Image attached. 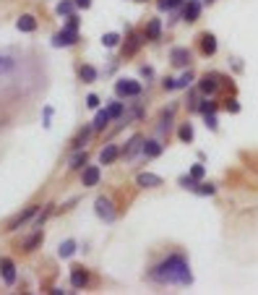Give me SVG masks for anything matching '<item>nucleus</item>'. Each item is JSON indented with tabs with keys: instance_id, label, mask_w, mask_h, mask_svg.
Returning <instances> with one entry per match:
<instances>
[{
	"instance_id": "34",
	"label": "nucleus",
	"mask_w": 258,
	"mask_h": 295,
	"mask_svg": "<svg viewBox=\"0 0 258 295\" xmlns=\"http://www.w3.org/2000/svg\"><path fill=\"white\" fill-rule=\"evenodd\" d=\"M196 193H201V196H214V193H217V186H211V183H198V186H196Z\"/></svg>"
},
{
	"instance_id": "10",
	"label": "nucleus",
	"mask_w": 258,
	"mask_h": 295,
	"mask_svg": "<svg viewBox=\"0 0 258 295\" xmlns=\"http://www.w3.org/2000/svg\"><path fill=\"white\" fill-rule=\"evenodd\" d=\"M169 63L178 65V68H188V63H190V50H188V47H172V50H169Z\"/></svg>"
},
{
	"instance_id": "14",
	"label": "nucleus",
	"mask_w": 258,
	"mask_h": 295,
	"mask_svg": "<svg viewBox=\"0 0 258 295\" xmlns=\"http://www.w3.org/2000/svg\"><path fill=\"white\" fill-rule=\"evenodd\" d=\"M198 44H201V53L204 55H214V53H217V37H214L211 32H204L198 37Z\"/></svg>"
},
{
	"instance_id": "9",
	"label": "nucleus",
	"mask_w": 258,
	"mask_h": 295,
	"mask_svg": "<svg viewBox=\"0 0 258 295\" xmlns=\"http://www.w3.org/2000/svg\"><path fill=\"white\" fill-rule=\"evenodd\" d=\"M201 0H185V6H183V18L188 21V24H193V21H198L201 18Z\"/></svg>"
},
{
	"instance_id": "23",
	"label": "nucleus",
	"mask_w": 258,
	"mask_h": 295,
	"mask_svg": "<svg viewBox=\"0 0 258 295\" xmlns=\"http://www.w3.org/2000/svg\"><path fill=\"white\" fill-rule=\"evenodd\" d=\"M73 11H76V0H60L58 8H55V13H58V16H63V18L73 16Z\"/></svg>"
},
{
	"instance_id": "27",
	"label": "nucleus",
	"mask_w": 258,
	"mask_h": 295,
	"mask_svg": "<svg viewBox=\"0 0 258 295\" xmlns=\"http://www.w3.org/2000/svg\"><path fill=\"white\" fill-rule=\"evenodd\" d=\"M178 139H180L183 144H190V141H193V126H190V123H183V126L178 128Z\"/></svg>"
},
{
	"instance_id": "44",
	"label": "nucleus",
	"mask_w": 258,
	"mask_h": 295,
	"mask_svg": "<svg viewBox=\"0 0 258 295\" xmlns=\"http://www.w3.org/2000/svg\"><path fill=\"white\" fill-rule=\"evenodd\" d=\"M230 112H240V105H238V100H230Z\"/></svg>"
},
{
	"instance_id": "36",
	"label": "nucleus",
	"mask_w": 258,
	"mask_h": 295,
	"mask_svg": "<svg viewBox=\"0 0 258 295\" xmlns=\"http://www.w3.org/2000/svg\"><path fill=\"white\" fill-rule=\"evenodd\" d=\"M11 68H13V58H8V55H0V73L11 71Z\"/></svg>"
},
{
	"instance_id": "12",
	"label": "nucleus",
	"mask_w": 258,
	"mask_h": 295,
	"mask_svg": "<svg viewBox=\"0 0 258 295\" xmlns=\"http://www.w3.org/2000/svg\"><path fill=\"white\" fill-rule=\"evenodd\" d=\"M120 154H123V152H120L118 144H107V146L99 152V165H112Z\"/></svg>"
},
{
	"instance_id": "24",
	"label": "nucleus",
	"mask_w": 258,
	"mask_h": 295,
	"mask_svg": "<svg viewBox=\"0 0 258 295\" xmlns=\"http://www.w3.org/2000/svg\"><path fill=\"white\" fill-rule=\"evenodd\" d=\"M162 37V21L159 18H152L146 24V39H159Z\"/></svg>"
},
{
	"instance_id": "1",
	"label": "nucleus",
	"mask_w": 258,
	"mask_h": 295,
	"mask_svg": "<svg viewBox=\"0 0 258 295\" xmlns=\"http://www.w3.org/2000/svg\"><path fill=\"white\" fill-rule=\"evenodd\" d=\"M152 277L162 285H180V287L193 285V272H190V264L183 254H172L164 261H159L152 272Z\"/></svg>"
},
{
	"instance_id": "41",
	"label": "nucleus",
	"mask_w": 258,
	"mask_h": 295,
	"mask_svg": "<svg viewBox=\"0 0 258 295\" xmlns=\"http://www.w3.org/2000/svg\"><path fill=\"white\" fill-rule=\"evenodd\" d=\"M86 136H89V131H83L81 136H76V141H73V146H76V149H81V144L86 141Z\"/></svg>"
},
{
	"instance_id": "26",
	"label": "nucleus",
	"mask_w": 258,
	"mask_h": 295,
	"mask_svg": "<svg viewBox=\"0 0 258 295\" xmlns=\"http://www.w3.org/2000/svg\"><path fill=\"white\" fill-rule=\"evenodd\" d=\"M120 34L118 32H107V34H102V44H104V47L107 50H112V47H118V44H120Z\"/></svg>"
},
{
	"instance_id": "43",
	"label": "nucleus",
	"mask_w": 258,
	"mask_h": 295,
	"mask_svg": "<svg viewBox=\"0 0 258 295\" xmlns=\"http://www.w3.org/2000/svg\"><path fill=\"white\" fill-rule=\"evenodd\" d=\"M76 8H81V11L92 8V0H76Z\"/></svg>"
},
{
	"instance_id": "28",
	"label": "nucleus",
	"mask_w": 258,
	"mask_h": 295,
	"mask_svg": "<svg viewBox=\"0 0 258 295\" xmlns=\"http://www.w3.org/2000/svg\"><path fill=\"white\" fill-rule=\"evenodd\" d=\"M178 183H180L183 188H188V191H196V186L201 183V180H196V178L188 173V175H180V178H178Z\"/></svg>"
},
{
	"instance_id": "8",
	"label": "nucleus",
	"mask_w": 258,
	"mask_h": 295,
	"mask_svg": "<svg viewBox=\"0 0 258 295\" xmlns=\"http://www.w3.org/2000/svg\"><path fill=\"white\" fill-rule=\"evenodd\" d=\"M89 269H83V266H73V272H71V287L73 290H83L86 285H89Z\"/></svg>"
},
{
	"instance_id": "20",
	"label": "nucleus",
	"mask_w": 258,
	"mask_h": 295,
	"mask_svg": "<svg viewBox=\"0 0 258 295\" xmlns=\"http://www.w3.org/2000/svg\"><path fill=\"white\" fill-rule=\"evenodd\" d=\"M110 120H112V115H110V110H107V107L97 110V115H94V131H104Z\"/></svg>"
},
{
	"instance_id": "22",
	"label": "nucleus",
	"mask_w": 258,
	"mask_h": 295,
	"mask_svg": "<svg viewBox=\"0 0 258 295\" xmlns=\"http://www.w3.org/2000/svg\"><path fill=\"white\" fill-rule=\"evenodd\" d=\"M76 248H78V245H76V240H71V238H68V240H63V243L58 245V256H60V259H71V256L76 254Z\"/></svg>"
},
{
	"instance_id": "29",
	"label": "nucleus",
	"mask_w": 258,
	"mask_h": 295,
	"mask_svg": "<svg viewBox=\"0 0 258 295\" xmlns=\"http://www.w3.org/2000/svg\"><path fill=\"white\" fill-rule=\"evenodd\" d=\"M159 11H175V8H183L185 0H159Z\"/></svg>"
},
{
	"instance_id": "17",
	"label": "nucleus",
	"mask_w": 258,
	"mask_h": 295,
	"mask_svg": "<svg viewBox=\"0 0 258 295\" xmlns=\"http://www.w3.org/2000/svg\"><path fill=\"white\" fill-rule=\"evenodd\" d=\"M136 152H144V136H133V139L128 141V146L123 149V157H125V160H131Z\"/></svg>"
},
{
	"instance_id": "37",
	"label": "nucleus",
	"mask_w": 258,
	"mask_h": 295,
	"mask_svg": "<svg viewBox=\"0 0 258 295\" xmlns=\"http://www.w3.org/2000/svg\"><path fill=\"white\" fill-rule=\"evenodd\" d=\"M214 110H217V105H214V102H209V100H206L204 105H198V112H201V115H211Z\"/></svg>"
},
{
	"instance_id": "5",
	"label": "nucleus",
	"mask_w": 258,
	"mask_h": 295,
	"mask_svg": "<svg viewBox=\"0 0 258 295\" xmlns=\"http://www.w3.org/2000/svg\"><path fill=\"white\" fill-rule=\"evenodd\" d=\"M37 214H39V204H32V207H26L24 212L16 214V217L8 222V228H6V230H11V233H13V230H18L21 225H26V222H29V219H34Z\"/></svg>"
},
{
	"instance_id": "25",
	"label": "nucleus",
	"mask_w": 258,
	"mask_h": 295,
	"mask_svg": "<svg viewBox=\"0 0 258 295\" xmlns=\"http://www.w3.org/2000/svg\"><path fill=\"white\" fill-rule=\"evenodd\" d=\"M68 167H71V170H83V167H86V152H83V149H81V152L76 149V154L71 157Z\"/></svg>"
},
{
	"instance_id": "40",
	"label": "nucleus",
	"mask_w": 258,
	"mask_h": 295,
	"mask_svg": "<svg viewBox=\"0 0 258 295\" xmlns=\"http://www.w3.org/2000/svg\"><path fill=\"white\" fill-rule=\"evenodd\" d=\"M86 107L99 110V97H97V94H89V97H86Z\"/></svg>"
},
{
	"instance_id": "38",
	"label": "nucleus",
	"mask_w": 258,
	"mask_h": 295,
	"mask_svg": "<svg viewBox=\"0 0 258 295\" xmlns=\"http://www.w3.org/2000/svg\"><path fill=\"white\" fill-rule=\"evenodd\" d=\"M204 120H206L209 131H217V115H214V112H211V115H204Z\"/></svg>"
},
{
	"instance_id": "31",
	"label": "nucleus",
	"mask_w": 258,
	"mask_h": 295,
	"mask_svg": "<svg viewBox=\"0 0 258 295\" xmlns=\"http://www.w3.org/2000/svg\"><path fill=\"white\" fill-rule=\"evenodd\" d=\"M52 214V204H47V207L45 209H42V214H37L34 217V228H42V225H45V219Z\"/></svg>"
},
{
	"instance_id": "18",
	"label": "nucleus",
	"mask_w": 258,
	"mask_h": 295,
	"mask_svg": "<svg viewBox=\"0 0 258 295\" xmlns=\"http://www.w3.org/2000/svg\"><path fill=\"white\" fill-rule=\"evenodd\" d=\"M141 42H144L141 34H131V37H128V42L123 44V55H136L138 47H141Z\"/></svg>"
},
{
	"instance_id": "42",
	"label": "nucleus",
	"mask_w": 258,
	"mask_h": 295,
	"mask_svg": "<svg viewBox=\"0 0 258 295\" xmlns=\"http://www.w3.org/2000/svg\"><path fill=\"white\" fill-rule=\"evenodd\" d=\"M162 86L167 89V92H175V79H164V81H162Z\"/></svg>"
},
{
	"instance_id": "16",
	"label": "nucleus",
	"mask_w": 258,
	"mask_h": 295,
	"mask_svg": "<svg viewBox=\"0 0 258 295\" xmlns=\"http://www.w3.org/2000/svg\"><path fill=\"white\" fill-rule=\"evenodd\" d=\"M78 79L83 81V84H94L97 79H99V71H97V68L94 65H78Z\"/></svg>"
},
{
	"instance_id": "33",
	"label": "nucleus",
	"mask_w": 258,
	"mask_h": 295,
	"mask_svg": "<svg viewBox=\"0 0 258 295\" xmlns=\"http://www.w3.org/2000/svg\"><path fill=\"white\" fill-rule=\"evenodd\" d=\"M190 81H193V73L185 68V73L180 79H175V89H185V86H190Z\"/></svg>"
},
{
	"instance_id": "35",
	"label": "nucleus",
	"mask_w": 258,
	"mask_h": 295,
	"mask_svg": "<svg viewBox=\"0 0 258 295\" xmlns=\"http://www.w3.org/2000/svg\"><path fill=\"white\" fill-rule=\"evenodd\" d=\"M190 175H193V178H196V180H204V178H206V165H201V162H196V165H193V167H190Z\"/></svg>"
},
{
	"instance_id": "3",
	"label": "nucleus",
	"mask_w": 258,
	"mask_h": 295,
	"mask_svg": "<svg viewBox=\"0 0 258 295\" xmlns=\"http://www.w3.org/2000/svg\"><path fill=\"white\" fill-rule=\"evenodd\" d=\"M94 212H97V217H99L102 222H115V217H118L115 204L107 199V196H97V201H94Z\"/></svg>"
},
{
	"instance_id": "39",
	"label": "nucleus",
	"mask_w": 258,
	"mask_h": 295,
	"mask_svg": "<svg viewBox=\"0 0 258 295\" xmlns=\"http://www.w3.org/2000/svg\"><path fill=\"white\" fill-rule=\"evenodd\" d=\"M78 24H81V18H78L76 13L68 16V21H66V27H68V29H76V32H78Z\"/></svg>"
},
{
	"instance_id": "7",
	"label": "nucleus",
	"mask_w": 258,
	"mask_h": 295,
	"mask_svg": "<svg viewBox=\"0 0 258 295\" xmlns=\"http://www.w3.org/2000/svg\"><path fill=\"white\" fill-rule=\"evenodd\" d=\"M99 178H102L99 165H86V167L81 170V186H86V188H94V186L99 183Z\"/></svg>"
},
{
	"instance_id": "19",
	"label": "nucleus",
	"mask_w": 258,
	"mask_h": 295,
	"mask_svg": "<svg viewBox=\"0 0 258 295\" xmlns=\"http://www.w3.org/2000/svg\"><path fill=\"white\" fill-rule=\"evenodd\" d=\"M42 238H45V235H42V230L37 228V230H34V233H32V235H29V238L24 240V251H26V254L37 251V248L42 245Z\"/></svg>"
},
{
	"instance_id": "4",
	"label": "nucleus",
	"mask_w": 258,
	"mask_h": 295,
	"mask_svg": "<svg viewBox=\"0 0 258 295\" xmlns=\"http://www.w3.org/2000/svg\"><path fill=\"white\" fill-rule=\"evenodd\" d=\"M78 42V32L76 29H60V32H55L52 34V39H50V44L52 47H73V44Z\"/></svg>"
},
{
	"instance_id": "6",
	"label": "nucleus",
	"mask_w": 258,
	"mask_h": 295,
	"mask_svg": "<svg viewBox=\"0 0 258 295\" xmlns=\"http://www.w3.org/2000/svg\"><path fill=\"white\" fill-rule=\"evenodd\" d=\"M0 277H3V282H6L8 287H13V285H16V280H18V272H16L13 259H8V256H3V259H0Z\"/></svg>"
},
{
	"instance_id": "15",
	"label": "nucleus",
	"mask_w": 258,
	"mask_h": 295,
	"mask_svg": "<svg viewBox=\"0 0 258 295\" xmlns=\"http://www.w3.org/2000/svg\"><path fill=\"white\" fill-rule=\"evenodd\" d=\"M16 29H18V32H24V34H32V32L37 29V18H34L32 13L18 16V18H16Z\"/></svg>"
},
{
	"instance_id": "30",
	"label": "nucleus",
	"mask_w": 258,
	"mask_h": 295,
	"mask_svg": "<svg viewBox=\"0 0 258 295\" xmlns=\"http://www.w3.org/2000/svg\"><path fill=\"white\" fill-rule=\"evenodd\" d=\"M52 115H55V107L52 105H47L45 110H42V126H45V128L52 126Z\"/></svg>"
},
{
	"instance_id": "2",
	"label": "nucleus",
	"mask_w": 258,
	"mask_h": 295,
	"mask_svg": "<svg viewBox=\"0 0 258 295\" xmlns=\"http://www.w3.org/2000/svg\"><path fill=\"white\" fill-rule=\"evenodd\" d=\"M141 89H144V86H141V81H136V79H118V81H115V94L123 97V100L138 97Z\"/></svg>"
},
{
	"instance_id": "32",
	"label": "nucleus",
	"mask_w": 258,
	"mask_h": 295,
	"mask_svg": "<svg viewBox=\"0 0 258 295\" xmlns=\"http://www.w3.org/2000/svg\"><path fill=\"white\" fill-rule=\"evenodd\" d=\"M107 110H110V115L118 120V118H123V112H125V105H123V102H110V107H107Z\"/></svg>"
},
{
	"instance_id": "13",
	"label": "nucleus",
	"mask_w": 258,
	"mask_h": 295,
	"mask_svg": "<svg viewBox=\"0 0 258 295\" xmlns=\"http://www.w3.org/2000/svg\"><path fill=\"white\" fill-rule=\"evenodd\" d=\"M198 89H201V94H214L219 89V76L217 73H209L198 81Z\"/></svg>"
},
{
	"instance_id": "11",
	"label": "nucleus",
	"mask_w": 258,
	"mask_h": 295,
	"mask_svg": "<svg viewBox=\"0 0 258 295\" xmlns=\"http://www.w3.org/2000/svg\"><path fill=\"white\" fill-rule=\"evenodd\" d=\"M136 186L138 188H157V186H162V178L157 173H138L136 175Z\"/></svg>"
},
{
	"instance_id": "21",
	"label": "nucleus",
	"mask_w": 258,
	"mask_h": 295,
	"mask_svg": "<svg viewBox=\"0 0 258 295\" xmlns=\"http://www.w3.org/2000/svg\"><path fill=\"white\" fill-rule=\"evenodd\" d=\"M162 152H164V146H162L159 141H154V139H152V141H144V152H141V154H144V157H149V160H154V157H159Z\"/></svg>"
}]
</instances>
